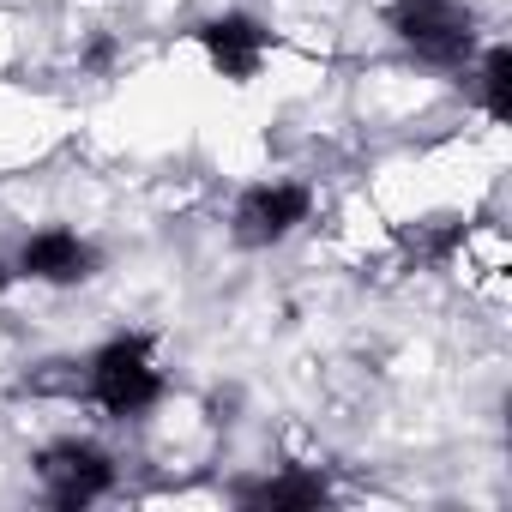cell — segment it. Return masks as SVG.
<instances>
[{
	"instance_id": "1",
	"label": "cell",
	"mask_w": 512,
	"mask_h": 512,
	"mask_svg": "<svg viewBox=\"0 0 512 512\" xmlns=\"http://www.w3.org/2000/svg\"><path fill=\"white\" fill-rule=\"evenodd\" d=\"M79 392H85L97 410H109V416H145V410L163 398V374H157V362H151V344H145V338H115V344H103V350L85 362Z\"/></svg>"
},
{
	"instance_id": "2",
	"label": "cell",
	"mask_w": 512,
	"mask_h": 512,
	"mask_svg": "<svg viewBox=\"0 0 512 512\" xmlns=\"http://www.w3.org/2000/svg\"><path fill=\"white\" fill-rule=\"evenodd\" d=\"M392 31L398 43L428 67H464L476 49V19L464 0H392Z\"/></svg>"
},
{
	"instance_id": "3",
	"label": "cell",
	"mask_w": 512,
	"mask_h": 512,
	"mask_svg": "<svg viewBox=\"0 0 512 512\" xmlns=\"http://www.w3.org/2000/svg\"><path fill=\"white\" fill-rule=\"evenodd\" d=\"M37 476H43V488H49L55 506H91L97 494H109L115 464H109V452L91 446V440H61V446H49V452L37 458Z\"/></svg>"
},
{
	"instance_id": "4",
	"label": "cell",
	"mask_w": 512,
	"mask_h": 512,
	"mask_svg": "<svg viewBox=\"0 0 512 512\" xmlns=\"http://www.w3.org/2000/svg\"><path fill=\"white\" fill-rule=\"evenodd\" d=\"M302 217H308V187H296V181L247 187L241 205H235V241H241V247H272V241H284Z\"/></svg>"
},
{
	"instance_id": "5",
	"label": "cell",
	"mask_w": 512,
	"mask_h": 512,
	"mask_svg": "<svg viewBox=\"0 0 512 512\" xmlns=\"http://www.w3.org/2000/svg\"><path fill=\"white\" fill-rule=\"evenodd\" d=\"M199 43H205V55H211V67H217L223 79H235V85H247L253 73H260V61H266V49H272V31H266L260 19H247V13H223V19H211V25H199Z\"/></svg>"
},
{
	"instance_id": "6",
	"label": "cell",
	"mask_w": 512,
	"mask_h": 512,
	"mask_svg": "<svg viewBox=\"0 0 512 512\" xmlns=\"http://www.w3.org/2000/svg\"><path fill=\"white\" fill-rule=\"evenodd\" d=\"M19 272H25V278H43V284H85V278L97 272V253H91L73 229H43V235L25 241Z\"/></svg>"
},
{
	"instance_id": "7",
	"label": "cell",
	"mask_w": 512,
	"mask_h": 512,
	"mask_svg": "<svg viewBox=\"0 0 512 512\" xmlns=\"http://www.w3.org/2000/svg\"><path fill=\"white\" fill-rule=\"evenodd\" d=\"M332 488H326V476H314V470H290V476H272V482H260V488H241V500L247 506H320Z\"/></svg>"
},
{
	"instance_id": "8",
	"label": "cell",
	"mask_w": 512,
	"mask_h": 512,
	"mask_svg": "<svg viewBox=\"0 0 512 512\" xmlns=\"http://www.w3.org/2000/svg\"><path fill=\"white\" fill-rule=\"evenodd\" d=\"M482 109L494 121H512V55L506 49H488L482 61Z\"/></svg>"
},
{
	"instance_id": "9",
	"label": "cell",
	"mask_w": 512,
	"mask_h": 512,
	"mask_svg": "<svg viewBox=\"0 0 512 512\" xmlns=\"http://www.w3.org/2000/svg\"><path fill=\"white\" fill-rule=\"evenodd\" d=\"M7 284H13V272H7V266H0V290H7Z\"/></svg>"
}]
</instances>
